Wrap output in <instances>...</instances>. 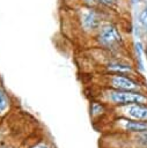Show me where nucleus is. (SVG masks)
I'll use <instances>...</instances> for the list:
<instances>
[{
    "label": "nucleus",
    "instance_id": "nucleus-11",
    "mask_svg": "<svg viewBox=\"0 0 147 148\" xmlns=\"http://www.w3.org/2000/svg\"><path fill=\"white\" fill-rule=\"evenodd\" d=\"M142 3H147V0H140Z\"/></svg>",
    "mask_w": 147,
    "mask_h": 148
},
{
    "label": "nucleus",
    "instance_id": "nucleus-1",
    "mask_svg": "<svg viewBox=\"0 0 147 148\" xmlns=\"http://www.w3.org/2000/svg\"><path fill=\"white\" fill-rule=\"evenodd\" d=\"M95 39L97 45L111 53H119L123 51L125 40L122 35L120 29L110 21H105L96 31Z\"/></svg>",
    "mask_w": 147,
    "mask_h": 148
},
{
    "label": "nucleus",
    "instance_id": "nucleus-3",
    "mask_svg": "<svg viewBox=\"0 0 147 148\" xmlns=\"http://www.w3.org/2000/svg\"><path fill=\"white\" fill-rule=\"evenodd\" d=\"M108 101L116 106H125L130 104H147L146 91H132V90H118L108 88L106 89Z\"/></svg>",
    "mask_w": 147,
    "mask_h": 148
},
{
    "label": "nucleus",
    "instance_id": "nucleus-2",
    "mask_svg": "<svg viewBox=\"0 0 147 148\" xmlns=\"http://www.w3.org/2000/svg\"><path fill=\"white\" fill-rule=\"evenodd\" d=\"M105 83L108 88L118 89V90H132V91H146L147 87L144 82L140 81L141 77L120 74V73H106L104 75Z\"/></svg>",
    "mask_w": 147,
    "mask_h": 148
},
{
    "label": "nucleus",
    "instance_id": "nucleus-5",
    "mask_svg": "<svg viewBox=\"0 0 147 148\" xmlns=\"http://www.w3.org/2000/svg\"><path fill=\"white\" fill-rule=\"evenodd\" d=\"M131 135L135 148H147V130L142 132L132 133Z\"/></svg>",
    "mask_w": 147,
    "mask_h": 148
},
{
    "label": "nucleus",
    "instance_id": "nucleus-8",
    "mask_svg": "<svg viewBox=\"0 0 147 148\" xmlns=\"http://www.w3.org/2000/svg\"><path fill=\"white\" fill-rule=\"evenodd\" d=\"M97 2L101 7L108 8L113 12H117L120 8V0H97Z\"/></svg>",
    "mask_w": 147,
    "mask_h": 148
},
{
    "label": "nucleus",
    "instance_id": "nucleus-9",
    "mask_svg": "<svg viewBox=\"0 0 147 148\" xmlns=\"http://www.w3.org/2000/svg\"><path fill=\"white\" fill-rule=\"evenodd\" d=\"M144 53L147 58V32H146V36H145V42H144Z\"/></svg>",
    "mask_w": 147,
    "mask_h": 148
},
{
    "label": "nucleus",
    "instance_id": "nucleus-10",
    "mask_svg": "<svg viewBox=\"0 0 147 148\" xmlns=\"http://www.w3.org/2000/svg\"><path fill=\"white\" fill-rule=\"evenodd\" d=\"M32 148H50L47 145H45V143H39V145H36L35 147H32Z\"/></svg>",
    "mask_w": 147,
    "mask_h": 148
},
{
    "label": "nucleus",
    "instance_id": "nucleus-6",
    "mask_svg": "<svg viewBox=\"0 0 147 148\" xmlns=\"http://www.w3.org/2000/svg\"><path fill=\"white\" fill-rule=\"evenodd\" d=\"M9 104H10L9 96L6 91V89L0 84V116L5 114L7 112V110L9 109Z\"/></svg>",
    "mask_w": 147,
    "mask_h": 148
},
{
    "label": "nucleus",
    "instance_id": "nucleus-4",
    "mask_svg": "<svg viewBox=\"0 0 147 148\" xmlns=\"http://www.w3.org/2000/svg\"><path fill=\"white\" fill-rule=\"evenodd\" d=\"M122 110V117L132 120L147 121V104H130L125 106H119Z\"/></svg>",
    "mask_w": 147,
    "mask_h": 148
},
{
    "label": "nucleus",
    "instance_id": "nucleus-7",
    "mask_svg": "<svg viewBox=\"0 0 147 148\" xmlns=\"http://www.w3.org/2000/svg\"><path fill=\"white\" fill-rule=\"evenodd\" d=\"M137 20H138V24L140 25V28L147 32V3L142 5L141 9L138 13Z\"/></svg>",
    "mask_w": 147,
    "mask_h": 148
}]
</instances>
